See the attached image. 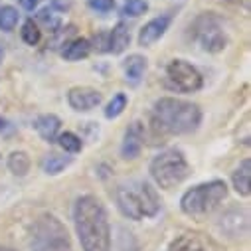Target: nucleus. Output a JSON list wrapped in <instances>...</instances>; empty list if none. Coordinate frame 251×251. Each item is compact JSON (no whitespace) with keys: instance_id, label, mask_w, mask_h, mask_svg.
I'll return each instance as SVG.
<instances>
[{"instance_id":"obj_23","label":"nucleus","mask_w":251,"mask_h":251,"mask_svg":"<svg viewBox=\"0 0 251 251\" xmlns=\"http://www.w3.org/2000/svg\"><path fill=\"white\" fill-rule=\"evenodd\" d=\"M149 10V4H147V0H127L121 10L123 16H131V18H137L141 14H145Z\"/></svg>"},{"instance_id":"obj_4","label":"nucleus","mask_w":251,"mask_h":251,"mask_svg":"<svg viewBox=\"0 0 251 251\" xmlns=\"http://www.w3.org/2000/svg\"><path fill=\"white\" fill-rule=\"evenodd\" d=\"M227 196V186L222 180H212L206 184H198L192 190H188L182 200L180 208L186 216H190L194 220H202L210 216Z\"/></svg>"},{"instance_id":"obj_15","label":"nucleus","mask_w":251,"mask_h":251,"mask_svg":"<svg viewBox=\"0 0 251 251\" xmlns=\"http://www.w3.org/2000/svg\"><path fill=\"white\" fill-rule=\"evenodd\" d=\"M123 70H125V77H127V81L133 83V85H137L141 81L145 70H147V59L143 55H139V53L129 55L127 59H125Z\"/></svg>"},{"instance_id":"obj_14","label":"nucleus","mask_w":251,"mask_h":251,"mask_svg":"<svg viewBox=\"0 0 251 251\" xmlns=\"http://www.w3.org/2000/svg\"><path fill=\"white\" fill-rule=\"evenodd\" d=\"M168 251H212V249L208 247V243L200 235H196V233H184V235H180V237H176L172 241Z\"/></svg>"},{"instance_id":"obj_13","label":"nucleus","mask_w":251,"mask_h":251,"mask_svg":"<svg viewBox=\"0 0 251 251\" xmlns=\"http://www.w3.org/2000/svg\"><path fill=\"white\" fill-rule=\"evenodd\" d=\"M235 192L241 196H249L251 194V160L245 158L241 160V164L235 168L233 176H231Z\"/></svg>"},{"instance_id":"obj_3","label":"nucleus","mask_w":251,"mask_h":251,"mask_svg":"<svg viewBox=\"0 0 251 251\" xmlns=\"http://www.w3.org/2000/svg\"><path fill=\"white\" fill-rule=\"evenodd\" d=\"M117 206L123 212V216H127L129 220H143V218H152L160 210V200L156 192L141 180L121 184L117 188L115 194Z\"/></svg>"},{"instance_id":"obj_17","label":"nucleus","mask_w":251,"mask_h":251,"mask_svg":"<svg viewBox=\"0 0 251 251\" xmlns=\"http://www.w3.org/2000/svg\"><path fill=\"white\" fill-rule=\"evenodd\" d=\"M64 46L66 48L61 50V55H64L68 61H79V59L87 57L89 51H91V42L85 40V38H75V40H72Z\"/></svg>"},{"instance_id":"obj_2","label":"nucleus","mask_w":251,"mask_h":251,"mask_svg":"<svg viewBox=\"0 0 251 251\" xmlns=\"http://www.w3.org/2000/svg\"><path fill=\"white\" fill-rule=\"evenodd\" d=\"M200 119H202L200 107L190 101L164 97L154 103V121L166 133L172 135L192 133L194 129H198Z\"/></svg>"},{"instance_id":"obj_6","label":"nucleus","mask_w":251,"mask_h":251,"mask_svg":"<svg viewBox=\"0 0 251 251\" xmlns=\"http://www.w3.org/2000/svg\"><path fill=\"white\" fill-rule=\"evenodd\" d=\"M32 251H74L66 226L55 216H42L32 229Z\"/></svg>"},{"instance_id":"obj_24","label":"nucleus","mask_w":251,"mask_h":251,"mask_svg":"<svg viewBox=\"0 0 251 251\" xmlns=\"http://www.w3.org/2000/svg\"><path fill=\"white\" fill-rule=\"evenodd\" d=\"M42 38V32L40 28L34 24V20H26L24 26H22V40L28 44V46H36Z\"/></svg>"},{"instance_id":"obj_27","label":"nucleus","mask_w":251,"mask_h":251,"mask_svg":"<svg viewBox=\"0 0 251 251\" xmlns=\"http://www.w3.org/2000/svg\"><path fill=\"white\" fill-rule=\"evenodd\" d=\"M72 2L74 0H51V6L59 12H64V10H70L72 8Z\"/></svg>"},{"instance_id":"obj_18","label":"nucleus","mask_w":251,"mask_h":251,"mask_svg":"<svg viewBox=\"0 0 251 251\" xmlns=\"http://www.w3.org/2000/svg\"><path fill=\"white\" fill-rule=\"evenodd\" d=\"M8 168L16 176H26L30 170V156L24 151H16L8 156Z\"/></svg>"},{"instance_id":"obj_1","label":"nucleus","mask_w":251,"mask_h":251,"mask_svg":"<svg viewBox=\"0 0 251 251\" xmlns=\"http://www.w3.org/2000/svg\"><path fill=\"white\" fill-rule=\"evenodd\" d=\"M74 224L83 251H111L107 212L95 196H81L75 202Z\"/></svg>"},{"instance_id":"obj_10","label":"nucleus","mask_w":251,"mask_h":251,"mask_svg":"<svg viewBox=\"0 0 251 251\" xmlns=\"http://www.w3.org/2000/svg\"><path fill=\"white\" fill-rule=\"evenodd\" d=\"M168 26H170V16L152 18L151 22H147V24L141 28V32H139V44H141L143 48L152 46L154 42H158V40L164 36V32L168 30Z\"/></svg>"},{"instance_id":"obj_12","label":"nucleus","mask_w":251,"mask_h":251,"mask_svg":"<svg viewBox=\"0 0 251 251\" xmlns=\"http://www.w3.org/2000/svg\"><path fill=\"white\" fill-rule=\"evenodd\" d=\"M34 127H36L38 135H40L44 141L53 143V141L57 139V133H59V127H61V121H59L55 115L50 113V115H42V117H38L36 123H34Z\"/></svg>"},{"instance_id":"obj_29","label":"nucleus","mask_w":251,"mask_h":251,"mask_svg":"<svg viewBox=\"0 0 251 251\" xmlns=\"http://www.w3.org/2000/svg\"><path fill=\"white\" fill-rule=\"evenodd\" d=\"M0 251H14V249H8V247H0Z\"/></svg>"},{"instance_id":"obj_20","label":"nucleus","mask_w":251,"mask_h":251,"mask_svg":"<svg viewBox=\"0 0 251 251\" xmlns=\"http://www.w3.org/2000/svg\"><path fill=\"white\" fill-rule=\"evenodd\" d=\"M18 10L14 6H2L0 8V30L2 32H12L18 24Z\"/></svg>"},{"instance_id":"obj_21","label":"nucleus","mask_w":251,"mask_h":251,"mask_svg":"<svg viewBox=\"0 0 251 251\" xmlns=\"http://www.w3.org/2000/svg\"><path fill=\"white\" fill-rule=\"evenodd\" d=\"M55 141L59 143V147L64 149L66 152H79L81 147H83L81 139H79L77 135H74V133H61Z\"/></svg>"},{"instance_id":"obj_26","label":"nucleus","mask_w":251,"mask_h":251,"mask_svg":"<svg viewBox=\"0 0 251 251\" xmlns=\"http://www.w3.org/2000/svg\"><path fill=\"white\" fill-rule=\"evenodd\" d=\"M89 8L97 12H109L115 8V0H89Z\"/></svg>"},{"instance_id":"obj_16","label":"nucleus","mask_w":251,"mask_h":251,"mask_svg":"<svg viewBox=\"0 0 251 251\" xmlns=\"http://www.w3.org/2000/svg\"><path fill=\"white\" fill-rule=\"evenodd\" d=\"M129 44H131V32H129L127 24L119 22V24L113 28V32L109 34V51H113V53H123L125 50L129 48Z\"/></svg>"},{"instance_id":"obj_8","label":"nucleus","mask_w":251,"mask_h":251,"mask_svg":"<svg viewBox=\"0 0 251 251\" xmlns=\"http://www.w3.org/2000/svg\"><path fill=\"white\" fill-rule=\"evenodd\" d=\"M196 36H198V42L202 44V48L206 51H222L226 48V34L224 30L208 16L200 18L198 24H196Z\"/></svg>"},{"instance_id":"obj_11","label":"nucleus","mask_w":251,"mask_h":251,"mask_svg":"<svg viewBox=\"0 0 251 251\" xmlns=\"http://www.w3.org/2000/svg\"><path fill=\"white\" fill-rule=\"evenodd\" d=\"M141 149H143V135H141L137 125H133V127L127 131V135H125V139H123L121 154H123V158L133 160V158H137L141 154Z\"/></svg>"},{"instance_id":"obj_25","label":"nucleus","mask_w":251,"mask_h":251,"mask_svg":"<svg viewBox=\"0 0 251 251\" xmlns=\"http://www.w3.org/2000/svg\"><path fill=\"white\" fill-rule=\"evenodd\" d=\"M38 20L44 22V26L50 28L51 32H57V30H59V24H61L59 14H55L53 8H42L40 14H38Z\"/></svg>"},{"instance_id":"obj_19","label":"nucleus","mask_w":251,"mask_h":251,"mask_svg":"<svg viewBox=\"0 0 251 251\" xmlns=\"http://www.w3.org/2000/svg\"><path fill=\"white\" fill-rule=\"evenodd\" d=\"M72 164V158L70 156H59V154H48L44 156L42 160V168L46 174H59L66 166Z\"/></svg>"},{"instance_id":"obj_30","label":"nucleus","mask_w":251,"mask_h":251,"mask_svg":"<svg viewBox=\"0 0 251 251\" xmlns=\"http://www.w3.org/2000/svg\"><path fill=\"white\" fill-rule=\"evenodd\" d=\"M2 57H4V51H2V50H0V61H2Z\"/></svg>"},{"instance_id":"obj_9","label":"nucleus","mask_w":251,"mask_h":251,"mask_svg":"<svg viewBox=\"0 0 251 251\" xmlns=\"http://www.w3.org/2000/svg\"><path fill=\"white\" fill-rule=\"evenodd\" d=\"M101 93L93 87H74L68 93V101L75 111H91L101 105Z\"/></svg>"},{"instance_id":"obj_28","label":"nucleus","mask_w":251,"mask_h":251,"mask_svg":"<svg viewBox=\"0 0 251 251\" xmlns=\"http://www.w3.org/2000/svg\"><path fill=\"white\" fill-rule=\"evenodd\" d=\"M38 2H40V0H20L22 8H26V10H34L38 6Z\"/></svg>"},{"instance_id":"obj_5","label":"nucleus","mask_w":251,"mask_h":251,"mask_svg":"<svg viewBox=\"0 0 251 251\" xmlns=\"http://www.w3.org/2000/svg\"><path fill=\"white\" fill-rule=\"evenodd\" d=\"M188 174H190V166H188L184 154L174 149L156 154L151 162V176L164 190H170V188L182 184L188 178Z\"/></svg>"},{"instance_id":"obj_7","label":"nucleus","mask_w":251,"mask_h":251,"mask_svg":"<svg viewBox=\"0 0 251 251\" xmlns=\"http://www.w3.org/2000/svg\"><path fill=\"white\" fill-rule=\"evenodd\" d=\"M164 81L172 91H180V93H194L204 83L200 72L184 59L170 61L164 70Z\"/></svg>"},{"instance_id":"obj_22","label":"nucleus","mask_w":251,"mask_h":251,"mask_svg":"<svg viewBox=\"0 0 251 251\" xmlns=\"http://www.w3.org/2000/svg\"><path fill=\"white\" fill-rule=\"evenodd\" d=\"M125 107H127V95H125V93H117L109 101V105L105 109V117L107 119H115V117H119L125 111Z\"/></svg>"}]
</instances>
